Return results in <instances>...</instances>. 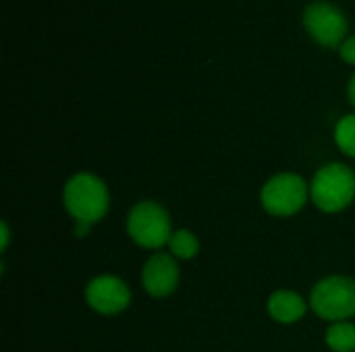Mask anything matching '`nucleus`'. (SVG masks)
Masks as SVG:
<instances>
[{"label": "nucleus", "instance_id": "obj_9", "mask_svg": "<svg viewBox=\"0 0 355 352\" xmlns=\"http://www.w3.org/2000/svg\"><path fill=\"white\" fill-rule=\"evenodd\" d=\"M268 315L283 326L297 324L308 313V303L302 295L293 290H275L266 301Z\"/></svg>", "mask_w": 355, "mask_h": 352}, {"label": "nucleus", "instance_id": "obj_14", "mask_svg": "<svg viewBox=\"0 0 355 352\" xmlns=\"http://www.w3.org/2000/svg\"><path fill=\"white\" fill-rule=\"evenodd\" d=\"M89 230H92V226H89V224H83V222H75V228H73L75 237L83 239V237H87V234H89Z\"/></svg>", "mask_w": 355, "mask_h": 352}, {"label": "nucleus", "instance_id": "obj_5", "mask_svg": "<svg viewBox=\"0 0 355 352\" xmlns=\"http://www.w3.org/2000/svg\"><path fill=\"white\" fill-rule=\"evenodd\" d=\"M310 197V185L295 172L275 174L260 191V203L275 218H291L304 210Z\"/></svg>", "mask_w": 355, "mask_h": 352}, {"label": "nucleus", "instance_id": "obj_10", "mask_svg": "<svg viewBox=\"0 0 355 352\" xmlns=\"http://www.w3.org/2000/svg\"><path fill=\"white\" fill-rule=\"evenodd\" d=\"M324 342L333 352H355V324L335 322L324 334Z\"/></svg>", "mask_w": 355, "mask_h": 352}, {"label": "nucleus", "instance_id": "obj_12", "mask_svg": "<svg viewBox=\"0 0 355 352\" xmlns=\"http://www.w3.org/2000/svg\"><path fill=\"white\" fill-rule=\"evenodd\" d=\"M335 143L337 147L355 160V114L343 116L335 127Z\"/></svg>", "mask_w": 355, "mask_h": 352}, {"label": "nucleus", "instance_id": "obj_16", "mask_svg": "<svg viewBox=\"0 0 355 352\" xmlns=\"http://www.w3.org/2000/svg\"><path fill=\"white\" fill-rule=\"evenodd\" d=\"M347 95H349V102L355 106V75L352 77L349 85H347Z\"/></svg>", "mask_w": 355, "mask_h": 352}, {"label": "nucleus", "instance_id": "obj_7", "mask_svg": "<svg viewBox=\"0 0 355 352\" xmlns=\"http://www.w3.org/2000/svg\"><path fill=\"white\" fill-rule=\"evenodd\" d=\"M85 303L100 315H119L131 305V290L119 276L102 274L87 282Z\"/></svg>", "mask_w": 355, "mask_h": 352}, {"label": "nucleus", "instance_id": "obj_11", "mask_svg": "<svg viewBox=\"0 0 355 352\" xmlns=\"http://www.w3.org/2000/svg\"><path fill=\"white\" fill-rule=\"evenodd\" d=\"M166 247H168V253H171L175 259H183V261L193 259V257L200 253V241H198V237H196L191 230H187V228L175 230Z\"/></svg>", "mask_w": 355, "mask_h": 352}, {"label": "nucleus", "instance_id": "obj_8", "mask_svg": "<svg viewBox=\"0 0 355 352\" xmlns=\"http://www.w3.org/2000/svg\"><path fill=\"white\" fill-rule=\"evenodd\" d=\"M181 270L177 259L171 253H154L148 257L141 270V284L144 290L154 299L171 297L179 286Z\"/></svg>", "mask_w": 355, "mask_h": 352}, {"label": "nucleus", "instance_id": "obj_3", "mask_svg": "<svg viewBox=\"0 0 355 352\" xmlns=\"http://www.w3.org/2000/svg\"><path fill=\"white\" fill-rule=\"evenodd\" d=\"M173 232L175 230L171 226V216L160 203L144 199L129 210L127 234L135 245L156 251L168 245Z\"/></svg>", "mask_w": 355, "mask_h": 352}, {"label": "nucleus", "instance_id": "obj_13", "mask_svg": "<svg viewBox=\"0 0 355 352\" xmlns=\"http://www.w3.org/2000/svg\"><path fill=\"white\" fill-rule=\"evenodd\" d=\"M339 52H341V58H343L347 64H354L355 66V35L347 37V39L341 44Z\"/></svg>", "mask_w": 355, "mask_h": 352}, {"label": "nucleus", "instance_id": "obj_6", "mask_svg": "<svg viewBox=\"0 0 355 352\" xmlns=\"http://www.w3.org/2000/svg\"><path fill=\"white\" fill-rule=\"evenodd\" d=\"M304 27L324 48H341L347 39V19L331 2H312L304 10Z\"/></svg>", "mask_w": 355, "mask_h": 352}, {"label": "nucleus", "instance_id": "obj_15", "mask_svg": "<svg viewBox=\"0 0 355 352\" xmlns=\"http://www.w3.org/2000/svg\"><path fill=\"white\" fill-rule=\"evenodd\" d=\"M8 241H10L8 224H6V222H2V251H6V247H8Z\"/></svg>", "mask_w": 355, "mask_h": 352}, {"label": "nucleus", "instance_id": "obj_1", "mask_svg": "<svg viewBox=\"0 0 355 352\" xmlns=\"http://www.w3.org/2000/svg\"><path fill=\"white\" fill-rule=\"evenodd\" d=\"M62 205L73 222L98 224L110 210V195L104 180L92 172L73 174L62 189Z\"/></svg>", "mask_w": 355, "mask_h": 352}, {"label": "nucleus", "instance_id": "obj_2", "mask_svg": "<svg viewBox=\"0 0 355 352\" xmlns=\"http://www.w3.org/2000/svg\"><path fill=\"white\" fill-rule=\"evenodd\" d=\"M310 199L324 214H339L355 199V172L339 162L322 166L310 183Z\"/></svg>", "mask_w": 355, "mask_h": 352}, {"label": "nucleus", "instance_id": "obj_4", "mask_svg": "<svg viewBox=\"0 0 355 352\" xmlns=\"http://www.w3.org/2000/svg\"><path fill=\"white\" fill-rule=\"evenodd\" d=\"M310 309L335 324L349 322L355 315V280L349 276H327L310 293Z\"/></svg>", "mask_w": 355, "mask_h": 352}]
</instances>
